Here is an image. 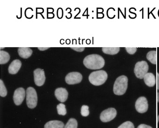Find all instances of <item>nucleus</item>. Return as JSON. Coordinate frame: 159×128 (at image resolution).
I'll list each match as a JSON object with an SVG mask.
<instances>
[{
    "label": "nucleus",
    "mask_w": 159,
    "mask_h": 128,
    "mask_svg": "<svg viewBox=\"0 0 159 128\" xmlns=\"http://www.w3.org/2000/svg\"><path fill=\"white\" fill-rule=\"evenodd\" d=\"M84 64L87 68L90 69H100L104 67L105 61L100 55L95 54H91L84 58Z\"/></svg>",
    "instance_id": "f257e3e1"
},
{
    "label": "nucleus",
    "mask_w": 159,
    "mask_h": 128,
    "mask_svg": "<svg viewBox=\"0 0 159 128\" xmlns=\"http://www.w3.org/2000/svg\"><path fill=\"white\" fill-rule=\"evenodd\" d=\"M128 78L125 75L119 76L115 82L114 93L117 95H122L126 92L128 87Z\"/></svg>",
    "instance_id": "f03ea898"
},
{
    "label": "nucleus",
    "mask_w": 159,
    "mask_h": 128,
    "mask_svg": "<svg viewBox=\"0 0 159 128\" xmlns=\"http://www.w3.org/2000/svg\"><path fill=\"white\" fill-rule=\"evenodd\" d=\"M108 78V74L104 70L93 72L89 77V82L93 85L100 86L104 84Z\"/></svg>",
    "instance_id": "7ed1b4c3"
},
{
    "label": "nucleus",
    "mask_w": 159,
    "mask_h": 128,
    "mask_svg": "<svg viewBox=\"0 0 159 128\" xmlns=\"http://www.w3.org/2000/svg\"><path fill=\"white\" fill-rule=\"evenodd\" d=\"M26 104L30 108H34L37 106L38 96L36 90L33 87H29L27 89Z\"/></svg>",
    "instance_id": "20e7f679"
},
{
    "label": "nucleus",
    "mask_w": 159,
    "mask_h": 128,
    "mask_svg": "<svg viewBox=\"0 0 159 128\" xmlns=\"http://www.w3.org/2000/svg\"><path fill=\"white\" fill-rule=\"evenodd\" d=\"M149 66L148 63L145 61H139L135 66L134 72L135 76L139 79H144V76L148 73Z\"/></svg>",
    "instance_id": "39448f33"
},
{
    "label": "nucleus",
    "mask_w": 159,
    "mask_h": 128,
    "mask_svg": "<svg viewBox=\"0 0 159 128\" xmlns=\"http://www.w3.org/2000/svg\"><path fill=\"white\" fill-rule=\"evenodd\" d=\"M117 114L116 110L113 108L103 110L100 115V120L102 122H107L111 121L116 117Z\"/></svg>",
    "instance_id": "423d86ee"
},
{
    "label": "nucleus",
    "mask_w": 159,
    "mask_h": 128,
    "mask_svg": "<svg viewBox=\"0 0 159 128\" xmlns=\"http://www.w3.org/2000/svg\"><path fill=\"white\" fill-rule=\"evenodd\" d=\"M83 80L82 74L78 72H71L66 76L65 81L69 85H74L79 83Z\"/></svg>",
    "instance_id": "0eeeda50"
},
{
    "label": "nucleus",
    "mask_w": 159,
    "mask_h": 128,
    "mask_svg": "<svg viewBox=\"0 0 159 128\" xmlns=\"http://www.w3.org/2000/svg\"><path fill=\"white\" fill-rule=\"evenodd\" d=\"M148 104L146 97L141 96L137 100L135 103V108L139 113H144L148 111Z\"/></svg>",
    "instance_id": "6e6552de"
},
{
    "label": "nucleus",
    "mask_w": 159,
    "mask_h": 128,
    "mask_svg": "<svg viewBox=\"0 0 159 128\" xmlns=\"http://www.w3.org/2000/svg\"><path fill=\"white\" fill-rule=\"evenodd\" d=\"M34 82L37 86H42L45 83L46 76L43 70L38 68L34 71Z\"/></svg>",
    "instance_id": "1a4fd4ad"
},
{
    "label": "nucleus",
    "mask_w": 159,
    "mask_h": 128,
    "mask_svg": "<svg viewBox=\"0 0 159 128\" xmlns=\"http://www.w3.org/2000/svg\"><path fill=\"white\" fill-rule=\"evenodd\" d=\"M25 96V91L23 87H19L15 91L14 93L13 100L16 106L21 105L24 101Z\"/></svg>",
    "instance_id": "9d476101"
},
{
    "label": "nucleus",
    "mask_w": 159,
    "mask_h": 128,
    "mask_svg": "<svg viewBox=\"0 0 159 128\" xmlns=\"http://www.w3.org/2000/svg\"><path fill=\"white\" fill-rule=\"evenodd\" d=\"M55 97H56L58 101L61 103H64L67 100L68 98V93L66 88L63 87H59L55 90Z\"/></svg>",
    "instance_id": "9b49d317"
},
{
    "label": "nucleus",
    "mask_w": 159,
    "mask_h": 128,
    "mask_svg": "<svg viewBox=\"0 0 159 128\" xmlns=\"http://www.w3.org/2000/svg\"><path fill=\"white\" fill-rule=\"evenodd\" d=\"M22 66V63L19 60H15L13 61L9 67V73L11 74H15L18 73Z\"/></svg>",
    "instance_id": "f8f14e48"
},
{
    "label": "nucleus",
    "mask_w": 159,
    "mask_h": 128,
    "mask_svg": "<svg viewBox=\"0 0 159 128\" xmlns=\"http://www.w3.org/2000/svg\"><path fill=\"white\" fill-rule=\"evenodd\" d=\"M144 81L145 84L149 87H152L156 83L155 76L151 73H148L144 76Z\"/></svg>",
    "instance_id": "ddd939ff"
},
{
    "label": "nucleus",
    "mask_w": 159,
    "mask_h": 128,
    "mask_svg": "<svg viewBox=\"0 0 159 128\" xmlns=\"http://www.w3.org/2000/svg\"><path fill=\"white\" fill-rule=\"evenodd\" d=\"M18 53L21 58L26 59L31 56L32 50L30 48L20 47L18 49Z\"/></svg>",
    "instance_id": "4468645a"
},
{
    "label": "nucleus",
    "mask_w": 159,
    "mask_h": 128,
    "mask_svg": "<svg viewBox=\"0 0 159 128\" xmlns=\"http://www.w3.org/2000/svg\"><path fill=\"white\" fill-rule=\"evenodd\" d=\"M64 124L61 121L57 120L50 121L46 123L44 128H64Z\"/></svg>",
    "instance_id": "2eb2a0df"
},
{
    "label": "nucleus",
    "mask_w": 159,
    "mask_h": 128,
    "mask_svg": "<svg viewBox=\"0 0 159 128\" xmlns=\"http://www.w3.org/2000/svg\"><path fill=\"white\" fill-rule=\"evenodd\" d=\"M10 60V54L8 52L2 50L0 51V64L1 65L7 63Z\"/></svg>",
    "instance_id": "dca6fc26"
},
{
    "label": "nucleus",
    "mask_w": 159,
    "mask_h": 128,
    "mask_svg": "<svg viewBox=\"0 0 159 128\" xmlns=\"http://www.w3.org/2000/svg\"><path fill=\"white\" fill-rule=\"evenodd\" d=\"M147 58L152 64L156 65L157 64V52L155 51H149L147 54Z\"/></svg>",
    "instance_id": "f3484780"
},
{
    "label": "nucleus",
    "mask_w": 159,
    "mask_h": 128,
    "mask_svg": "<svg viewBox=\"0 0 159 128\" xmlns=\"http://www.w3.org/2000/svg\"><path fill=\"white\" fill-rule=\"evenodd\" d=\"M102 51L104 53L109 55H115L117 54L120 51L119 47H103Z\"/></svg>",
    "instance_id": "a211bd4d"
},
{
    "label": "nucleus",
    "mask_w": 159,
    "mask_h": 128,
    "mask_svg": "<svg viewBox=\"0 0 159 128\" xmlns=\"http://www.w3.org/2000/svg\"><path fill=\"white\" fill-rule=\"evenodd\" d=\"M78 122L75 118H70L66 124L64 128H77Z\"/></svg>",
    "instance_id": "6ab92c4d"
},
{
    "label": "nucleus",
    "mask_w": 159,
    "mask_h": 128,
    "mask_svg": "<svg viewBox=\"0 0 159 128\" xmlns=\"http://www.w3.org/2000/svg\"><path fill=\"white\" fill-rule=\"evenodd\" d=\"M57 111L59 115L65 116L66 114V110L65 104H60L57 106Z\"/></svg>",
    "instance_id": "aec40b11"
},
{
    "label": "nucleus",
    "mask_w": 159,
    "mask_h": 128,
    "mask_svg": "<svg viewBox=\"0 0 159 128\" xmlns=\"http://www.w3.org/2000/svg\"><path fill=\"white\" fill-rule=\"evenodd\" d=\"M7 95V90L3 81L0 80V95L2 97H5Z\"/></svg>",
    "instance_id": "412c9836"
},
{
    "label": "nucleus",
    "mask_w": 159,
    "mask_h": 128,
    "mask_svg": "<svg viewBox=\"0 0 159 128\" xmlns=\"http://www.w3.org/2000/svg\"><path fill=\"white\" fill-rule=\"evenodd\" d=\"M89 107L87 105H83V106L81 108V115L83 116V117H87L89 115Z\"/></svg>",
    "instance_id": "4be33fe9"
},
{
    "label": "nucleus",
    "mask_w": 159,
    "mask_h": 128,
    "mask_svg": "<svg viewBox=\"0 0 159 128\" xmlns=\"http://www.w3.org/2000/svg\"><path fill=\"white\" fill-rule=\"evenodd\" d=\"M117 128H134V126L133 122L130 121H127L124 122Z\"/></svg>",
    "instance_id": "5701e85b"
},
{
    "label": "nucleus",
    "mask_w": 159,
    "mask_h": 128,
    "mask_svg": "<svg viewBox=\"0 0 159 128\" xmlns=\"http://www.w3.org/2000/svg\"><path fill=\"white\" fill-rule=\"evenodd\" d=\"M126 51L130 54H134L136 52L137 48L135 47H126Z\"/></svg>",
    "instance_id": "b1692460"
},
{
    "label": "nucleus",
    "mask_w": 159,
    "mask_h": 128,
    "mask_svg": "<svg viewBox=\"0 0 159 128\" xmlns=\"http://www.w3.org/2000/svg\"><path fill=\"white\" fill-rule=\"evenodd\" d=\"M71 49L78 52H82L85 50V48L84 47H72Z\"/></svg>",
    "instance_id": "393cba45"
},
{
    "label": "nucleus",
    "mask_w": 159,
    "mask_h": 128,
    "mask_svg": "<svg viewBox=\"0 0 159 128\" xmlns=\"http://www.w3.org/2000/svg\"><path fill=\"white\" fill-rule=\"evenodd\" d=\"M57 15H58V17H59V18H61L62 17L63 11L61 9V8H60V9H59V10H58V11H57Z\"/></svg>",
    "instance_id": "a878e982"
},
{
    "label": "nucleus",
    "mask_w": 159,
    "mask_h": 128,
    "mask_svg": "<svg viewBox=\"0 0 159 128\" xmlns=\"http://www.w3.org/2000/svg\"><path fill=\"white\" fill-rule=\"evenodd\" d=\"M137 128H152V127H151L150 126H149V125L142 124L139 125Z\"/></svg>",
    "instance_id": "bb28decb"
},
{
    "label": "nucleus",
    "mask_w": 159,
    "mask_h": 128,
    "mask_svg": "<svg viewBox=\"0 0 159 128\" xmlns=\"http://www.w3.org/2000/svg\"><path fill=\"white\" fill-rule=\"evenodd\" d=\"M157 89L159 90V73H157Z\"/></svg>",
    "instance_id": "cd10ccee"
},
{
    "label": "nucleus",
    "mask_w": 159,
    "mask_h": 128,
    "mask_svg": "<svg viewBox=\"0 0 159 128\" xmlns=\"http://www.w3.org/2000/svg\"><path fill=\"white\" fill-rule=\"evenodd\" d=\"M48 47H39L38 48V49L40 51H45L47 50L48 49Z\"/></svg>",
    "instance_id": "c85d7f7f"
},
{
    "label": "nucleus",
    "mask_w": 159,
    "mask_h": 128,
    "mask_svg": "<svg viewBox=\"0 0 159 128\" xmlns=\"http://www.w3.org/2000/svg\"><path fill=\"white\" fill-rule=\"evenodd\" d=\"M157 102L159 103V92L157 93Z\"/></svg>",
    "instance_id": "c756f323"
},
{
    "label": "nucleus",
    "mask_w": 159,
    "mask_h": 128,
    "mask_svg": "<svg viewBox=\"0 0 159 128\" xmlns=\"http://www.w3.org/2000/svg\"><path fill=\"white\" fill-rule=\"evenodd\" d=\"M158 121H159V116H158Z\"/></svg>",
    "instance_id": "7c9ffc66"
}]
</instances>
